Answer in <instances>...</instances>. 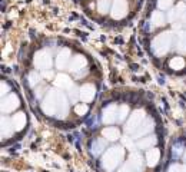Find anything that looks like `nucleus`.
Segmentation results:
<instances>
[{"mask_svg":"<svg viewBox=\"0 0 186 172\" xmlns=\"http://www.w3.org/2000/svg\"><path fill=\"white\" fill-rule=\"evenodd\" d=\"M43 112L49 116H56V118H64L69 110V103L64 98L63 93L57 92V90H52L47 93V96L44 98L42 103Z\"/></svg>","mask_w":186,"mask_h":172,"instance_id":"f257e3e1","label":"nucleus"},{"mask_svg":"<svg viewBox=\"0 0 186 172\" xmlns=\"http://www.w3.org/2000/svg\"><path fill=\"white\" fill-rule=\"evenodd\" d=\"M122 158H123V149H122L120 146L110 148V149L105 153L103 159H102V161H103V166H105L106 169H113L114 166L122 161Z\"/></svg>","mask_w":186,"mask_h":172,"instance_id":"f03ea898","label":"nucleus"},{"mask_svg":"<svg viewBox=\"0 0 186 172\" xmlns=\"http://www.w3.org/2000/svg\"><path fill=\"white\" fill-rule=\"evenodd\" d=\"M172 43H173L172 33H162L153 40V50H155L156 55H165L170 49Z\"/></svg>","mask_w":186,"mask_h":172,"instance_id":"7ed1b4c3","label":"nucleus"},{"mask_svg":"<svg viewBox=\"0 0 186 172\" xmlns=\"http://www.w3.org/2000/svg\"><path fill=\"white\" fill-rule=\"evenodd\" d=\"M145 121V112L143 110H135L133 113L130 115V118L128 119V123L125 126V130L128 133H135L137 128L140 126Z\"/></svg>","mask_w":186,"mask_h":172,"instance_id":"20e7f679","label":"nucleus"},{"mask_svg":"<svg viewBox=\"0 0 186 172\" xmlns=\"http://www.w3.org/2000/svg\"><path fill=\"white\" fill-rule=\"evenodd\" d=\"M35 66L37 69H40V70L50 69V66H52V57H50V53L47 50H40V52L36 53Z\"/></svg>","mask_w":186,"mask_h":172,"instance_id":"39448f33","label":"nucleus"},{"mask_svg":"<svg viewBox=\"0 0 186 172\" xmlns=\"http://www.w3.org/2000/svg\"><path fill=\"white\" fill-rule=\"evenodd\" d=\"M17 106H19V98H17L16 93H10L9 96H6L4 99L1 100V112L3 113L13 112Z\"/></svg>","mask_w":186,"mask_h":172,"instance_id":"423d86ee","label":"nucleus"},{"mask_svg":"<svg viewBox=\"0 0 186 172\" xmlns=\"http://www.w3.org/2000/svg\"><path fill=\"white\" fill-rule=\"evenodd\" d=\"M128 13V3L126 0H113L112 6V17L113 19H123Z\"/></svg>","mask_w":186,"mask_h":172,"instance_id":"0eeeda50","label":"nucleus"},{"mask_svg":"<svg viewBox=\"0 0 186 172\" xmlns=\"http://www.w3.org/2000/svg\"><path fill=\"white\" fill-rule=\"evenodd\" d=\"M117 115V108L114 105H107L105 109H103V115H102V119L105 123H113L116 121V116Z\"/></svg>","mask_w":186,"mask_h":172,"instance_id":"6e6552de","label":"nucleus"},{"mask_svg":"<svg viewBox=\"0 0 186 172\" xmlns=\"http://www.w3.org/2000/svg\"><path fill=\"white\" fill-rule=\"evenodd\" d=\"M153 128H155V122L152 121V119H148V121H145L137 128V130H136L135 133H133V138H142L143 135H146V133H149L150 130H153Z\"/></svg>","mask_w":186,"mask_h":172,"instance_id":"1a4fd4ad","label":"nucleus"},{"mask_svg":"<svg viewBox=\"0 0 186 172\" xmlns=\"http://www.w3.org/2000/svg\"><path fill=\"white\" fill-rule=\"evenodd\" d=\"M70 63V50L69 49H63L62 52H59L56 59V64L59 69H64L67 64Z\"/></svg>","mask_w":186,"mask_h":172,"instance_id":"9d476101","label":"nucleus"},{"mask_svg":"<svg viewBox=\"0 0 186 172\" xmlns=\"http://www.w3.org/2000/svg\"><path fill=\"white\" fill-rule=\"evenodd\" d=\"M94 98V86L93 85H85L80 89V99L83 102H90Z\"/></svg>","mask_w":186,"mask_h":172,"instance_id":"9b49d317","label":"nucleus"},{"mask_svg":"<svg viewBox=\"0 0 186 172\" xmlns=\"http://www.w3.org/2000/svg\"><path fill=\"white\" fill-rule=\"evenodd\" d=\"M86 66V59L83 56H76L73 57L70 60V63H69V70L70 72H79L82 67H85Z\"/></svg>","mask_w":186,"mask_h":172,"instance_id":"f8f14e48","label":"nucleus"},{"mask_svg":"<svg viewBox=\"0 0 186 172\" xmlns=\"http://www.w3.org/2000/svg\"><path fill=\"white\" fill-rule=\"evenodd\" d=\"M185 14H186V6L185 4H178V6L169 13V20L175 22V20H178V19H183Z\"/></svg>","mask_w":186,"mask_h":172,"instance_id":"ddd939ff","label":"nucleus"},{"mask_svg":"<svg viewBox=\"0 0 186 172\" xmlns=\"http://www.w3.org/2000/svg\"><path fill=\"white\" fill-rule=\"evenodd\" d=\"M12 133H13V122L9 118H3L1 119V135L4 139H7Z\"/></svg>","mask_w":186,"mask_h":172,"instance_id":"4468645a","label":"nucleus"},{"mask_svg":"<svg viewBox=\"0 0 186 172\" xmlns=\"http://www.w3.org/2000/svg\"><path fill=\"white\" fill-rule=\"evenodd\" d=\"M55 83H56V86H59L60 89H72L70 78L63 75V73H60V75L57 76L56 80H55Z\"/></svg>","mask_w":186,"mask_h":172,"instance_id":"2eb2a0df","label":"nucleus"},{"mask_svg":"<svg viewBox=\"0 0 186 172\" xmlns=\"http://www.w3.org/2000/svg\"><path fill=\"white\" fill-rule=\"evenodd\" d=\"M129 165L133 168L135 172L142 171V158L139 153H132L130 158H129Z\"/></svg>","mask_w":186,"mask_h":172,"instance_id":"dca6fc26","label":"nucleus"},{"mask_svg":"<svg viewBox=\"0 0 186 172\" xmlns=\"http://www.w3.org/2000/svg\"><path fill=\"white\" fill-rule=\"evenodd\" d=\"M12 122H13V126H14V129L16 130H20L24 125H26V115L24 113H16L12 118Z\"/></svg>","mask_w":186,"mask_h":172,"instance_id":"f3484780","label":"nucleus"},{"mask_svg":"<svg viewBox=\"0 0 186 172\" xmlns=\"http://www.w3.org/2000/svg\"><path fill=\"white\" fill-rule=\"evenodd\" d=\"M106 148V141L105 139H102V138H99V139H94L92 143V152L93 155H99L102 150Z\"/></svg>","mask_w":186,"mask_h":172,"instance_id":"a211bd4d","label":"nucleus"},{"mask_svg":"<svg viewBox=\"0 0 186 172\" xmlns=\"http://www.w3.org/2000/svg\"><path fill=\"white\" fill-rule=\"evenodd\" d=\"M159 156H160V152L159 149H150L148 150V153H146V159H148V164L150 166H155L157 164V161H159Z\"/></svg>","mask_w":186,"mask_h":172,"instance_id":"6ab92c4d","label":"nucleus"},{"mask_svg":"<svg viewBox=\"0 0 186 172\" xmlns=\"http://www.w3.org/2000/svg\"><path fill=\"white\" fill-rule=\"evenodd\" d=\"M156 136H148V138H143L142 141H139L137 146L140 149H150V146H153L156 143Z\"/></svg>","mask_w":186,"mask_h":172,"instance_id":"aec40b11","label":"nucleus"},{"mask_svg":"<svg viewBox=\"0 0 186 172\" xmlns=\"http://www.w3.org/2000/svg\"><path fill=\"white\" fill-rule=\"evenodd\" d=\"M103 136L106 138L107 141H116L117 138H119V130L116 128H105V130H103Z\"/></svg>","mask_w":186,"mask_h":172,"instance_id":"412c9836","label":"nucleus"},{"mask_svg":"<svg viewBox=\"0 0 186 172\" xmlns=\"http://www.w3.org/2000/svg\"><path fill=\"white\" fill-rule=\"evenodd\" d=\"M172 69H175V70H180V69H183L185 67V60H183V57L180 56H176L173 57L170 62H169Z\"/></svg>","mask_w":186,"mask_h":172,"instance_id":"4be33fe9","label":"nucleus"},{"mask_svg":"<svg viewBox=\"0 0 186 172\" xmlns=\"http://www.w3.org/2000/svg\"><path fill=\"white\" fill-rule=\"evenodd\" d=\"M152 23L155 26H162L165 24V16L162 12H153L152 13Z\"/></svg>","mask_w":186,"mask_h":172,"instance_id":"5701e85b","label":"nucleus"},{"mask_svg":"<svg viewBox=\"0 0 186 172\" xmlns=\"http://www.w3.org/2000/svg\"><path fill=\"white\" fill-rule=\"evenodd\" d=\"M97 9L100 13H107V10L110 9V0H99Z\"/></svg>","mask_w":186,"mask_h":172,"instance_id":"b1692460","label":"nucleus"},{"mask_svg":"<svg viewBox=\"0 0 186 172\" xmlns=\"http://www.w3.org/2000/svg\"><path fill=\"white\" fill-rule=\"evenodd\" d=\"M39 82H40V76H39L36 72H32V73L29 75V85H30V86H36Z\"/></svg>","mask_w":186,"mask_h":172,"instance_id":"393cba45","label":"nucleus"},{"mask_svg":"<svg viewBox=\"0 0 186 172\" xmlns=\"http://www.w3.org/2000/svg\"><path fill=\"white\" fill-rule=\"evenodd\" d=\"M128 113H129V108L126 106V105H125V106H122L120 109H119V112H117V115H119V116H117V119H119V121H125V119H126V116H128Z\"/></svg>","mask_w":186,"mask_h":172,"instance_id":"a878e982","label":"nucleus"},{"mask_svg":"<svg viewBox=\"0 0 186 172\" xmlns=\"http://www.w3.org/2000/svg\"><path fill=\"white\" fill-rule=\"evenodd\" d=\"M172 3H173V0H157V6L162 10H168L172 6Z\"/></svg>","mask_w":186,"mask_h":172,"instance_id":"bb28decb","label":"nucleus"},{"mask_svg":"<svg viewBox=\"0 0 186 172\" xmlns=\"http://www.w3.org/2000/svg\"><path fill=\"white\" fill-rule=\"evenodd\" d=\"M176 49H178L179 52H182V53H186V37H180V40L178 42Z\"/></svg>","mask_w":186,"mask_h":172,"instance_id":"cd10ccee","label":"nucleus"},{"mask_svg":"<svg viewBox=\"0 0 186 172\" xmlns=\"http://www.w3.org/2000/svg\"><path fill=\"white\" fill-rule=\"evenodd\" d=\"M75 110H76V113L78 115H86V112H87V105H85V103H82V105H78V106L75 108Z\"/></svg>","mask_w":186,"mask_h":172,"instance_id":"c85d7f7f","label":"nucleus"},{"mask_svg":"<svg viewBox=\"0 0 186 172\" xmlns=\"http://www.w3.org/2000/svg\"><path fill=\"white\" fill-rule=\"evenodd\" d=\"M7 92H9V85H7L6 82H3V83H1V93L6 95Z\"/></svg>","mask_w":186,"mask_h":172,"instance_id":"c756f323","label":"nucleus"},{"mask_svg":"<svg viewBox=\"0 0 186 172\" xmlns=\"http://www.w3.org/2000/svg\"><path fill=\"white\" fill-rule=\"evenodd\" d=\"M173 149H175V155H179V153L182 152V145H180V143L175 145V146H173Z\"/></svg>","mask_w":186,"mask_h":172,"instance_id":"7c9ffc66","label":"nucleus"},{"mask_svg":"<svg viewBox=\"0 0 186 172\" xmlns=\"http://www.w3.org/2000/svg\"><path fill=\"white\" fill-rule=\"evenodd\" d=\"M119 172H129V169H128V168H126V166H125V168H122V169H120V171H119Z\"/></svg>","mask_w":186,"mask_h":172,"instance_id":"2f4dec72","label":"nucleus"},{"mask_svg":"<svg viewBox=\"0 0 186 172\" xmlns=\"http://www.w3.org/2000/svg\"><path fill=\"white\" fill-rule=\"evenodd\" d=\"M183 24H186V14H185V17H183Z\"/></svg>","mask_w":186,"mask_h":172,"instance_id":"473e14b6","label":"nucleus"},{"mask_svg":"<svg viewBox=\"0 0 186 172\" xmlns=\"http://www.w3.org/2000/svg\"><path fill=\"white\" fill-rule=\"evenodd\" d=\"M182 172H186V168H183V169H182Z\"/></svg>","mask_w":186,"mask_h":172,"instance_id":"72a5a7b5","label":"nucleus"},{"mask_svg":"<svg viewBox=\"0 0 186 172\" xmlns=\"http://www.w3.org/2000/svg\"><path fill=\"white\" fill-rule=\"evenodd\" d=\"M183 156H185V161H186V150H185V155H183Z\"/></svg>","mask_w":186,"mask_h":172,"instance_id":"f704fd0d","label":"nucleus"}]
</instances>
